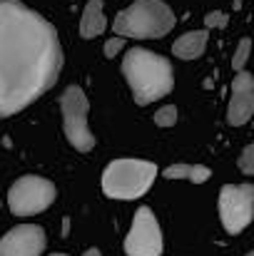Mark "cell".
Here are the masks:
<instances>
[{
	"mask_svg": "<svg viewBox=\"0 0 254 256\" xmlns=\"http://www.w3.org/2000/svg\"><path fill=\"white\" fill-rule=\"evenodd\" d=\"M107 28V15H105V2L102 0H90L80 18V35L85 40H95L102 35Z\"/></svg>",
	"mask_w": 254,
	"mask_h": 256,
	"instance_id": "12",
	"label": "cell"
},
{
	"mask_svg": "<svg viewBox=\"0 0 254 256\" xmlns=\"http://www.w3.org/2000/svg\"><path fill=\"white\" fill-rule=\"evenodd\" d=\"M48 236L43 226L20 224L0 239V256H43Z\"/></svg>",
	"mask_w": 254,
	"mask_h": 256,
	"instance_id": "9",
	"label": "cell"
},
{
	"mask_svg": "<svg viewBox=\"0 0 254 256\" xmlns=\"http://www.w3.org/2000/svg\"><path fill=\"white\" fill-rule=\"evenodd\" d=\"M237 164H239V170L244 172V174H254V142L244 147V152L239 154V162Z\"/></svg>",
	"mask_w": 254,
	"mask_h": 256,
	"instance_id": "16",
	"label": "cell"
},
{
	"mask_svg": "<svg viewBox=\"0 0 254 256\" xmlns=\"http://www.w3.org/2000/svg\"><path fill=\"white\" fill-rule=\"evenodd\" d=\"M115 35L117 38H135V40H152L165 38L174 28V12L165 0H135L122 12L115 15Z\"/></svg>",
	"mask_w": 254,
	"mask_h": 256,
	"instance_id": "3",
	"label": "cell"
},
{
	"mask_svg": "<svg viewBox=\"0 0 254 256\" xmlns=\"http://www.w3.org/2000/svg\"><path fill=\"white\" fill-rule=\"evenodd\" d=\"M207 42H209V32L207 30H189V32L179 35L172 42V52L179 60H197L207 50Z\"/></svg>",
	"mask_w": 254,
	"mask_h": 256,
	"instance_id": "11",
	"label": "cell"
},
{
	"mask_svg": "<svg viewBox=\"0 0 254 256\" xmlns=\"http://www.w3.org/2000/svg\"><path fill=\"white\" fill-rule=\"evenodd\" d=\"M227 22H229V18H227V12H222V10H212V12H207L204 15V25L212 30V28H227Z\"/></svg>",
	"mask_w": 254,
	"mask_h": 256,
	"instance_id": "17",
	"label": "cell"
},
{
	"mask_svg": "<svg viewBox=\"0 0 254 256\" xmlns=\"http://www.w3.org/2000/svg\"><path fill=\"white\" fill-rule=\"evenodd\" d=\"M174 122H177V107L174 104H162L155 112V124L157 127H172Z\"/></svg>",
	"mask_w": 254,
	"mask_h": 256,
	"instance_id": "15",
	"label": "cell"
},
{
	"mask_svg": "<svg viewBox=\"0 0 254 256\" xmlns=\"http://www.w3.org/2000/svg\"><path fill=\"white\" fill-rule=\"evenodd\" d=\"M55 28L20 0H0V117L33 104L60 78Z\"/></svg>",
	"mask_w": 254,
	"mask_h": 256,
	"instance_id": "1",
	"label": "cell"
},
{
	"mask_svg": "<svg viewBox=\"0 0 254 256\" xmlns=\"http://www.w3.org/2000/svg\"><path fill=\"white\" fill-rule=\"evenodd\" d=\"M249 55H252V40H249V38H242V40L237 42V48H234V55H232V68H234V72H244V65H247Z\"/></svg>",
	"mask_w": 254,
	"mask_h": 256,
	"instance_id": "14",
	"label": "cell"
},
{
	"mask_svg": "<svg viewBox=\"0 0 254 256\" xmlns=\"http://www.w3.org/2000/svg\"><path fill=\"white\" fill-rule=\"evenodd\" d=\"M83 256H102V252L92 246V249H85V254H83Z\"/></svg>",
	"mask_w": 254,
	"mask_h": 256,
	"instance_id": "19",
	"label": "cell"
},
{
	"mask_svg": "<svg viewBox=\"0 0 254 256\" xmlns=\"http://www.w3.org/2000/svg\"><path fill=\"white\" fill-rule=\"evenodd\" d=\"M63 130L68 142L78 152H90L95 147V132L90 127V100L80 85H70L60 97Z\"/></svg>",
	"mask_w": 254,
	"mask_h": 256,
	"instance_id": "5",
	"label": "cell"
},
{
	"mask_svg": "<svg viewBox=\"0 0 254 256\" xmlns=\"http://www.w3.org/2000/svg\"><path fill=\"white\" fill-rule=\"evenodd\" d=\"M122 75L137 104H150L155 100H162L174 87V72L169 60L145 48H130L125 52Z\"/></svg>",
	"mask_w": 254,
	"mask_h": 256,
	"instance_id": "2",
	"label": "cell"
},
{
	"mask_svg": "<svg viewBox=\"0 0 254 256\" xmlns=\"http://www.w3.org/2000/svg\"><path fill=\"white\" fill-rule=\"evenodd\" d=\"M254 117V75L252 72H237L229 90V107H227V122L232 127H242Z\"/></svg>",
	"mask_w": 254,
	"mask_h": 256,
	"instance_id": "10",
	"label": "cell"
},
{
	"mask_svg": "<svg viewBox=\"0 0 254 256\" xmlns=\"http://www.w3.org/2000/svg\"><path fill=\"white\" fill-rule=\"evenodd\" d=\"M157 167L150 160H112L102 172V192L110 199H137L155 184Z\"/></svg>",
	"mask_w": 254,
	"mask_h": 256,
	"instance_id": "4",
	"label": "cell"
},
{
	"mask_svg": "<svg viewBox=\"0 0 254 256\" xmlns=\"http://www.w3.org/2000/svg\"><path fill=\"white\" fill-rule=\"evenodd\" d=\"M122 48H125V38H110L107 42H105V48H102V52H105V58H115V55H120L122 52Z\"/></svg>",
	"mask_w": 254,
	"mask_h": 256,
	"instance_id": "18",
	"label": "cell"
},
{
	"mask_svg": "<svg viewBox=\"0 0 254 256\" xmlns=\"http://www.w3.org/2000/svg\"><path fill=\"white\" fill-rule=\"evenodd\" d=\"M167 179H184V182H192V184H202L212 176V170L204 167V164H187V162H177V164H169L165 170Z\"/></svg>",
	"mask_w": 254,
	"mask_h": 256,
	"instance_id": "13",
	"label": "cell"
},
{
	"mask_svg": "<svg viewBox=\"0 0 254 256\" xmlns=\"http://www.w3.org/2000/svg\"><path fill=\"white\" fill-rule=\"evenodd\" d=\"M58 196V189L50 179L38 174H25L13 182L8 189V209L15 216H35L43 214Z\"/></svg>",
	"mask_w": 254,
	"mask_h": 256,
	"instance_id": "6",
	"label": "cell"
},
{
	"mask_svg": "<svg viewBox=\"0 0 254 256\" xmlns=\"http://www.w3.org/2000/svg\"><path fill=\"white\" fill-rule=\"evenodd\" d=\"M247 256H254V249H252V252H247Z\"/></svg>",
	"mask_w": 254,
	"mask_h": 256,
	"instance_id": "20",
	"label": "cell"
},
{
	"mask_svg": "<svg viewBox=\"0 0 254 256\" xmlns=\"http://www.w3.org/2000/svg\"><path fill=\"white\" fill-rule=\"evenodd\" d=\"M219 219L227 234H242L254 219V184H227L219 192Z\"/></svg>",
	"mask_w": 254,
	"mask_h": 256,
	"instance_id": "7",
	"label": "cell"
},
{
	"mask_svg": "<svg viewBox=\"0 0 254 256\" xmlns=\"http://www.w3.org/2000/svg\"><path fill=\"white\" fill-rule=\"evenodd\" d=\"M165 249L162 229L152 209L140 206L135 212L132 226L125 236V254L127 256H160Z\"/></svg>",
	"mask_w": 254,
	"mask_h": 256,
	"instance_id": "8",
	"label": "cell"
},
{
	"mask_svg": "<svg viewBox=\"0 0 254 256\" xmlns=\"http://www.w3.org/2000/svg\"><path fill=\"white\" fill-rule=\"evenodd\" d=\"M50 256H68V254H50Z\"/></svg>",
	"mask_w": 254,
	"mask_h": 256,
	"instance_id": "21",
	"label": "cell"
}]
</instances>
